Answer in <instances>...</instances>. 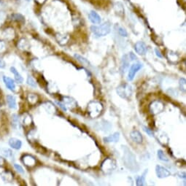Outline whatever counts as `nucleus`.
Segmentation results:
<instances>
[{
    "mask_svg": "<svg viewBox=\"0 0 186 186\" xmlns=\"http://www.w3.org/2000/svg\"><path fill=\"white\" fill-rule=\"evenodd\" d=\"M123 158L125 165L128 169H131V171H134V172L139 170V166L137 161H136L135 155L126 147H124Z\"/></svg>",
    "mask_w": 186,
    "mask_h": 186,
    "instance_id": "obj_1",
    "label": "nucleus"
},
{
    "mask_svg": "<svg viewBox=\"0 0 186 186\" xmlns=\"http://www.w3.org/2000/svg\"><path fill=\"white\" fill-rule=\"evenodd\" d=\"M91 29L97 37H104L110 32V24L109 23H104L99 26H92Z\"/></svg>",
    "mask_w": 186,
    "mask_h": 186,
    "instance_id": "obj_2",
    "label": "nucleus"
},
{
    "mask_svg": "<svg viewBox=\"0 0 186 186\" xmlns=\"http://www.w3.org/2000/svg\"><path fill=\"white\" fill-rule=\"evenodd\" d=\"M103 110V106L99 102H91L88 106V113L92 118L99 116Z\"/></svg>",
    "mask_w": 186,
    "mask_h": 186,
    "instance_id": "obj_3",
    "label": "nucleus"
},
{
    "mask_svg": "<svg viewBox=\"0 0 186 186\" xmlns=\"http://www.w3.org/2000/svg\"><path fill=\"white\" fill-rule=\"evenodd\" d=\"M117 93L123 99H128L132 94V88L130 85L123 83L117 88Z\"/></svg>",
    "mask_w": 186,
    "mask_h": 186,
    "instance_id": "obj_4",
    "label": "nucleus"
},
{
    "mask_svg": "<svg viewBox=\"0 0 186 186\" xmlns=\"http://www.w3.org/2000/svg\"><path fill=\"white\" fill-rule=\"evenodd\" d=\"M115 168V162L111 158H107L105 161L102 163V169L106 173H110L113 171Z\"/></svg>",
    "mask_w": 186,
    "mask_h": 186,
    "instance_id": "obj_5",
    "label": "nucleus"
},
{
    "mask_svg": "<svg viewBox=\"0 0 186 186\" xmlns=\"http://www.w3.org/2000/svg\"><path fill=\"white\" fill-rule=\"evenodd\" d=\"M143 67V64L140 63H134L133 65H131V68H130L129 71H128V80L129 81H131L134 80V77H135L136 74L137 73L140 69H141V68Z\"/></svg>",
    "mask_w": 186,
    "mask_h": 186,
    "instance_id": "obj_6",
    "label": "nucleus"
},
{
    "mask_svg": "<svg viewBox=\"0 0 186 186\" xmlns=\"http://www.w3.org/2000/svg\"><path fill=\"white\" fill-rule=\"evenodd\" d=\"M155 173L158 178H164L170 176L171 173L167 169L164 168V166L157 165L155 166Z\"/></svg>",
    "mask_w": 186,
    "mask_h": 186,
    "instance_id": "obj_7",
    "label": "nucleus"
},
{
    "mask_svg": "<svg viewBox=\"0 0 186 186\" xmlns=\"http://www.w3.org/2000/svg\"><path fill=\"white\" fill-rule=\"evenodd\" d=\"M150 108V111L153 114H157V113H161V111H163L164 106L161 102L155 101V102L151 104Z\"/></svg>",
    "mask_w": 186,
    "mask_h": 186,
    "instance_id": "obj_8",
    "label": "nucleus"
},
{
    "mask_svg": "<svg viewBox=\"0 0 186 186\" xmlns=\"http://www.w3.org/2000/svg\"><path fill=\"white\" fill-rule=\"evenodd\" d=\"M130 137H131V140H132L134 143H138V144H140V143H143V135H142V134L139 131H137V130L132 131L130 133Z\"/></svg>",
    "mask_w": 186,
    "mask_h": 186,
    "instance_id": "obj_9",
    "label": "nucleus"
},
{
    "mask_svg": "<svg viewBox=\"0 0 186 186\" xmlns=\"http://www.w3.org/2000/svg\"><path fill=\"white\" fill-rule=\"evenodd\" d=\"M22 161L28 167H33L36 164V160L34 157L29 155H25L22 158Z\"/></svg>",
    "mask_w": 186,
    "mask_h": 186,
    "instance_id": "obj_10",
    "label": "nucleus"
},
{
    "mask_svg": "<svg viewBox=\"0 0 186 186\" xmlns=\"http://www.w3.org/2000/svg\"><path fill=\"white\" fill-rule=\"evenodd\" d=\"M135 48L136 52L140 55H145L147 52V46L143 42H138L135 44Z\"/></svg>",
    "mask_w": 186,
    "mask_h": 186,
    "instance_id": "obj_11",
    "label": "nucleus"
},
{
    "mask_svg": "<svg viewBox=\"0 0 186 186\" xmlns=\"http://www.w3.org/2000/svg\"><path fill=\"white\" fill-rule=\"evenodd\" d=\"M3 81H4V84H5V86H7V87L8 88L10 91H16V84H15L14 81H13V79L8 78V77L4 76L3 77Z\"/></svg>",
    "mask_w": 186,
    "mask_h": 186,
    "instance_id": "obj_12",
    "label": "nucleus"
},
{
    "mask_svg": "<svg viewBox=\"0 0 186 186\" xmlns=\"http://www.w3.org/2000/svg\"><path fill=\"white\" fill-rule=\"evenodd\" d=\"M120 139V134L118 132H115L111 135L106 137L104 138V141L105 143H117Z\"/></svg>",
    "mask_w": 186,
    "mask_h": 186,
    "instance_id": "obj_13",
    "label": "nucleus"
},
{
    "mask_svg": "<svg viewBox=\"0 0 186 186\" xmlns=\"http://www.w3.org/2000/svg\"><path fill=\"white\" fill-rule=\"evenodd\" d=\"M128 66H129V61L128 59V56L125 55L122 58L121 65H120V72L122 74H125Z\"/></svg>",
    "mask_w": 186,
    "mask_h": 186,
    "instance_id": "obj_14",
    "label": "nucleus"
},
{
    "mask_svg": "<svg viewBox=\"0 0 186 186\" xmlns=\"http://www.w3.org/2000/svg\"><path fill=\"white\" fill-rule=\"evenodd\" d=\"M3 37H4L5 40H11L14 38L15 37V31H13V29H6L4 31H3Z\"/></svg>",
    "mask_w": 186,
    "mask_h": 186,
    "instance_id": "obj_15",
    "label": "nucleus"
},
{
    "mask_svg": "<svg viewBox=\"0 0 186 186\" xmlns=\"http://www.w3.org/2000/svg\"><path fill=\"white\" fill-rule=\"evenodd\" d=\"M9 145L13 149L19 150L22 146V143L20 140H18L16 138H11L9 140Z\"/></svg>",
    "mask_w": 186,
    "mask_h": 186,
    "instance_id": "obj_16",
    "label": "nucleus"
},
{
    "mask_svg": "<svg viewBox=\"0 0 186 186\" xmlns=\"http://www.w3.org/2000/svg\"><path fill=\"white\" fill-rule=\"evenodd\" d=\"M88 17L90 21L93 24H100L101 21H102L100 16L94 11H91V13L88 15Z\"/></svg>",
    "mask_w": 186,
    "mask_h": 186,
    "instance_id": "obj_17",
    "label": "nucleus"
},
{
    "mask_svg": "<svg viewBox=\"0 0 186 186\" xmlns=\"http://www.w3.org/2000/svg\"><path fill=\"white\" fill-rule=\"evenodd\" d=\"M7 102L10 109L15 110V109H16V107H17L16 98L13 96H12V95H8V96H7Z\"/></svg>",
    "mask_w": 186,
    "mask_h": 186,
    "instance_id": "obj_18",
    "label": "nucleus"
},
{
    "mask_svg": "<svg viewBox=\"0 0 186 186\" xmlns=\"http://www.w3.org/2000/svg\"><path fill=\"white\" fill-rule=\"evenodd\" d=\"M1 177L2 178L3 180L6 182H10L13 179V174L10 172L8 171H5V172H3L1 174Z\"/></svg>",
    "mask_w": 186,
    "mask_h": 186,
    "instance_id": "obj_19",
    "label": "nucleus"
},
{
    "mask_svg": "<svg viewBox=\"0 0 186 186\" xmlns=\"http://www.w3.org/2000/svg\"><path fill=\"white\" fill-rule=\"evenodd\" d=\"M10 71H11L12 73H13V75H14L15 79H16V82L18 83H22L24 82V78L21 76V74L18 72L17 69H16V68L13 66V67L10 68Z\"/></svg>",
    "mask_w": 186,
    "mask_h": 186,
    "instance_id": "obj_20",
    "label": "nucleus"
},
{
    "mask_svg": "<svg viewBox=\"0 0 186 186\" xmlns=\"http://www.w3.org/2000/svg\"><path fill=\"white\" fill-rule=\"evenodd\" d=\"M18 48H20V49L23 50V51H25L29 48V43L24 39H21L20 41L18 43Z\"/></svg>",
    "mask_w": 186,
    "mask_h": 186,
    "instance_id": "obj_21",
    "label": "nucleus"
},
{
    "mask_svg": "<svg viewBox=\"0 0 186 186\" xmlns=\"http://www.w3.org/2000/svg\"><path fill=\"white\" fill-rule=\"evenodd\" d=\"M27 100L31 104H34L37 102L38 101V96L34 93H29L27 97Z\"/></svg>",
    "mask_w": 186,
    "mask_h": 186,
    "instance_id": "obj_22",
    "label": "nucleus"
},
{
    "mask_svg": "<svg viewBox=\"0 0 186 186\" xmlns=\"http://www.w3.org/2000/svg\"><path fill=\"white\" fill-rule=\"evenodd\" d=\"M148 172V169H146V171L144 172L142 176L139 177L137 179V185L138 186H143L145 185V175Z\"/></svg>",
    "mask_w": 186,
    "mask_h": 186,
    "instance_id": "obj_23",
    "label": "nucleus"
},
{
    "mask_svg": "<svg viewBox=\"0 0 186 186\" xmlns=\"http://www.w3.org/2000/svg\"><path fill=\"white\" fill-rule=\"evenodd\" d=\"M11 19L13 21H19V22H24V17L21 14L19 13H14V14L11 15Z\"/></svg>",
    "mask_w": 186,
    "mask_h": 186,
    "instance_id": "obj_24",
    "label": "nucleus"
},
{
    "mask_svg": "<svg viewBox=\"0 0 186 186\" xmlns=\"http://www.w3.org/2000/svg\"><path fill=\"white\" fill-rule=\"evenodd\" d=\"M23 124H24L25 126H28L31 124V116L28 114H25L23 118Z\"/></svg>",
    "mask_w": 186,
    "mask_h": 186,
    "instance_id": "obj_25",
    "label": "nucleus"
},
{
    "mask_svg": "<svg viewBox=\"0 0 186 186\" xmlns=\"http://www.w3.org/2000/svg\"><path fill=\"white\" fill-rule=\"evenodd\" d=\"M12 120H13V125L15 128H20V123H19V118L16 115H13L12 117Z\"/></svg>",
    "mask_w": 186,
    "mask_h": 186,
    "instance_id": "obj_26",
    "label": "nucleus"
},
{
    "mask_svg": "<svg viewBox=\"0 0 186 186\" xmlns=\"http://www.w3.org/2000/svg\"><path fill=\"white\" fill-rule=\"evenodd\" d=\"M158 157L160 160L163 161H169V158H167V156L164 154V151L161 150H158Z\"/></svg>",
    "mask_w": 186,
    "mask_h": 186,
    "instance_id": "obj_27",
    "label": "nucleus"
},
{
    "mask_svg": "<svg viewBox=\"0 0 186 186\" xmlns=\"http://www.w3.org/2000/svg\"><path fill=\"white\" fill-rule=\"evenodd\" d=\"M1 153H2V154L4 155V156L7 157V158H10L12 156H13V153H12V151L9 149L1 150Z\"/></svg>",
    "mask_w": 186,
    "mask_h": 186,
    "instance_id": "obj_28",
    "label": "nucleus"
},
{
    "mask_svg": "<svg viewBox=\"0 0 186 186\" xmlns=\"http://www.w3.org/2000/svg\"><path fill=\"white\" fill-rule=\"evenodd\" d=\"M27 83H28V85H29L30 86H31V87L35 88L36 86H37L35 81H34V80H33V78L30 76H29L28 78H27Z\"/></svg>",
    "mask_w": 186,
    "mask_h": 186,
    "instance_id": "obj_29",
    "label": "nucleus"
},
{
    "mask_svg": "<svg viewBox=\"0 0 186 186\" xmlns=\"http://www.w3.org/2000/svg\"><path fill=\"white\" fill-rule=\"evenodd\" d=\"M6 51L5 43L2 41H0V53H4Z\"/></svg>",
    "mask_w": 186,
    "mask_h": 186,
    "instance_id": "obj_30",
    "label": "nucleus"
},
{
    "mask_svg": "<svg viewBox=\"0 0 186 186\" xmlns=\"http://www.w3.org/2000/svg\"><path fill=\"white\" fill-rule=\"evenodd\" d=\"M75 58H78V60H79L80 61H81L82 62V63H87V64H88V61H87V60L86 59V58H83L82 56H79V55H78V54H75Z\"/></svg>",
    "mask_w": 186,
    "mask_h": 186,
    "instance_id": "obj_31",
    "label": "nucleus"
},
{
    "mask_svg": "<svg viewBox=\"0 0 186 186\" xmlns=\"http://www.w3.org/2000/svg\"><path fill=\"white\" fill-rule=\"evenodd\" d=\"M118 32H119V34H120V35L122 36V37H127V35H128V34H127V31H125V29H123V28H119L118 29Z\"/></svg>",
    "mask_w": 186,
    "mask_h": 186,
    "instance_id": "obj_32",
    "label": "nucleus"
},
{
    "mask_svg": "<svg viewBox=\"0 0 186 186\" xmlns=\"http://www.w3.org/2000/svg\"><path fill=\"white\" fill-rule=\"evenodd\" d=\"M14 166H15V168H16V170H17L18 172H19V173L24 174V169H23L22 166H20V165H19V164H15Z\"/></svg>",
    "mask_w": 186,
    "mask_h": 186,
    "instance_id": "obj_33",
    "label": "nucleus"
},
{
    "mask_svg": "<svg viewBox=\"0 0 186 186\" xmlns=\"http://www.w3.org/2000/svg\"><path fill=\"white\" fill-rule=\"evenodd\" d=\"M180 87L183 89L184 91L185 90V85H186V81L184 78H181L180 80ZM181 88V89H182Z\"/></svg>",
    "mask_w": 186,
    "mask_h": 186,
    "instance_id": "obj_34",
    "label": "nucleus"
},
{
    "mask_svg": "<svg viewBox=\"0 0 186 186\" xmlns=\"http://www.w3.org/2000/svg\"><path fill=\"white\" fill-rule=\"evenodd\" d=\"M144 130H145V132H147L148 133V134H149L150 136V137H152L153 135V131H152V130L151 129H150V128H147V127H145V126H144Z\"/></svg>",
    "mask_w": 186,
    "mask_h": 186,
    "instance_id": "obj_35",
    "label": "nucleus"
},
{
    "mask_svg": "<svg viewBox=\"0 0 186 186\" xmlns=\"http://www.w3.org/2000/svg\"><path fill=\"white\" fill-rule=\"evenodd\" d=\"M129 57H130V58H131V60H132V61L137 59V56H136L134 55L132 52H131L129 53Z\"/></svg>",
    "mask_w": 186,
    "mask_h": 186,
    "instance_id": "obj_36",
    "label": "nucleus"
},
{
    "mask_svg": "<svg viewBox=\"0 0 186 186\" xmlns=\"http://www.w3.org/2000/svg\"><path fill=\"white\" fill-rule=\"evenodd\" d=\"M155 54H156L157 56L159 57V58H163L162 54L161 53V52H160V51H158V49H155Z\"/></svg>",
    "mask_w": 186,
    "mask_h": 186,
    "instance_id": "obj_37",
    "label": "nucleus"
},
{
    "mask_svg": "<svg viewBox=\"0 0 186 186\" xmlns=\"http://www.w3.org/2000/svg\"><path fill=\"white\" fill-rule=\"evenodd\" d=\"M5 67V63L2 59H0V68H4Z\"/></svg>",
    "mask_w": 186,
    "mask_h": 186,
    "instance_id": "obj_38",
    "label": "nucleus"
},
{
    "mask_svg": "<svg viewBox=\"0 0 186 186\" xmlns=\"http://www.w3.org/2000/svg\"><path fill=\"white\" fill-rule=\"evenodd\" d=\"M4 160L3 159L1 156H0V167L4 166Z\"/></svg>",
    "mask_w": 186,
    "mask_h": 186,
    "instance_id": "obj_39",
    "label": "nucleus"
},
{
    "mask_svg": "<svg viewBox=\"0 0 186 186\" xmlns=\"http://www.w3.org/2000/svg\"><path fill=\"white\" fill-rule=\"evenodd\" d=\"M45 1H46V0H36V1H37V3H39V4H43Z\"/></svg>",
    "mask_w": 186,
    "mask_h": 186,
    "instance_id": "obj_40",
    "label": "nucleus"
},
{
    "mask_svg": "<svg viewBox=\"0 0 186 186\" xmlns=\"http://www.w3.org/2000/svg\"><path fill=\"white\" fill-rule=\"evenodd\" d=\"M26 1H30V0H26Z\"/></svg>",
    "mask_w": 186,
    "mask_h": 186,
    "instance_id": "obj_41",
    "label": "nucleus"
}]
</instances>
